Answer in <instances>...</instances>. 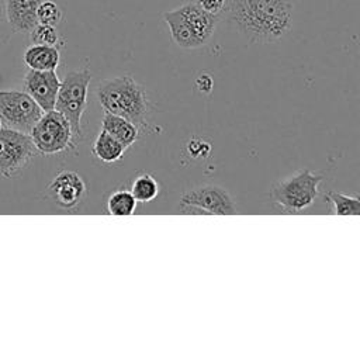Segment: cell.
<instances>
[{
    "mask_svg": "<svg viewBox=\"0 0 360 360\" xmlns=\"http://www.w3.org/2000/svg\"><path fill=\"white\" fill-rule=\"evenodd\" d=\"M13 32L28 34L37 24V8L42 0H3Z\"/></svg>",
    "mask_w": 360,
    "mask_h": 360,
    "instance_id": "obj_12",
    "label": "cell"
},
{
    "mask_svg": "<svg viewBox=\"0 0 360 360\" xmlns=\"http://www.w3.org/2000/svg\"><path fill=\"white\" fill-rule=\"evenodd\" d=\"M187 150H188L190 156H194V159H200V158H205L210 153L211 146L204 139L193 138L187 143Z\"/></svg>",
    "mask_w": 360,
    "mask_h": 360,
    "instance_id": "obj_21",
    "label": "cell"
},
{
    "mask_svg": "<svg viewBox=\"0 0 360 360\" xmlns=\"http://www.w3.org/2000/svg\"><path fill=\"white\" fill-rule=\"evenodd\" d=\"M91 152L98 160L104 163H112L122 158L125 148L108 132L101 129L93 142Z\"/></svg>",
    "mask_w": 360,
    "mask_h": 360,
    "instance_id": "obj_15",
    "label": "cell"
},
{
    "mask_svg": "<svg viewBox=\"0 0 360 360\" xmlns=\"http://www.w3.org/2000/svg\"><path fill=\"white\" fill-rule=\"evenodd\" d=\"M30 134L1 127L0 129V176L13 179L37 156Z\"/></svg>",
    "mask_w": 360,
    "mask_h": 360,
    "instance_id": "obj_8",
    "label": "cell"
},
{
    "mask_svg": "<svg viewBox=\"0 0 360 360\" xmlns=\"http://www.w3.org/2000/svg\"><path fill=\"white\" fill-rule=\"evenodd\" d=\"M22 60L28 69L56 70L60 62V52L58 46L32 44L24 51Z\"/></svg>",
    "mask_w": 360,
    "mask_h": 360,
    "instance_id": "obj_13",
    "label": "cell"
},
{
    "mask_svg": "<svg viewBox=\"0 0 360 360\" xmlns=\"http://www.w3.org/2000/svg\"><path fill=\"white\" fill-rule=\"evenodd\" d=\"M46 190L51 200L63 210L76 208L86 195V184L82 176L72 170L59 172Z\"/></svg>",
    "mask_w": 360,
    "mask_h": 360,
    "instance_id": "obj_10",
    "label": "cell"
},
{
    "mask_svg": "<svg viewBox=\"0 0 360 360\" xmlns=\"http://www.w3.org/2000/svg\"><path fill=\"white\" fill-rule=\"evenodd\" d=\"M225 8L231 25L252 44L276 42L291 30L290 0H229Z\"/></svg>",
    "mask_w": 360,
    "mask_h": 360,
    "instance_id": "obj_1",
    "label": "cell"
},
{
    "mask_svg": "<svg viewBox=\"0 0 360 360\" xmlns=\"http://www.w3.org/2000/svg\"><path fill=\"white\" fill-rule=\"evenodd\" d=\"M62 10L52 0H42L37 8V20L39 24L56 27L62 21Z\"/></svg>",
    "mask_w": 360,
    "mask_h": 360,
    "instance_id": "obj_20",
    "label": "cell"
},
{
    "mask_svg": "<svg viewBox=\"0 0 360 360\" xmlns=\"http://www.w3.org/2000/svg\"><path fill=\"white\" fill-rule=\"evenodd\" d=\"M30 38L32 44H39V45H51V46H58L60 44V35L53 25H46V24H37L30 32Z\"/></svg>",
    "mask_w": 360,
    "mask_h": 360,
    "instance_id": "obj_19",
    "label": "cell"
},
{
    "mask_svg": "<svg viewBox=\"0 0 360 360\" xmlns=\"http://www.w3.org/2000/svg\"><path fill=\"white\" fill-rule=\"evenodd\" d=\"M22 86L24 91H27L44 111L55 108V101L60 86V79L55 70L28 69L24 76Z\"/></svg>",
    "mask_w": 360,
    "mask_h": 360,
    "instance_id": "obj_11",
    "label": "cell"
},
{
    "mask_svg": "<svg viewBox=\"0 0 360 360\" xmlns=\"http://www.w3.org/2000/svg\"><path fill=\"white\" fill-rule=\"evenodd\" d=\"M332 210V214L336 215H359L360 212V200L357 195H347L338 191H329L326 195Z\"/></svg>",
    "mask_w": 360,
    "mask_h": 360,
    "instance_id": "obj_18",
    "label": "cell"
},
{
    "mask_svg": "<svg viewBox=\"0 0 360 360\" xmlns=\"http://www.w3.org/2000/svg\"><path fill=\"white\" fill-rule=\"evenodd\" d=\"M11 34H14V32L7 21V17H6L4 1L0 0V48H3L8 42Z\"/></svg>",
    "mask_w": 360,
    "mask_h": 360,
    "instance_id": "obj_22",
    "label": "cell"
},
{
    "mask_svg": "<svg viewBox=\"0 0 360 360\" xmlns=\"http://www.w3.org/2000/svg\"><path fill=\"white\" fill-rule=\"evenodd\" d=\"M195 3L205 11L217 15H219L226 6V0H197Z\"/></svg>",
    "mask_w": 360,
    "mask_h": 360,
    "instance_id": "obj_23",
    "label": "cell"
},
{
    "mask_svg": "<svg viewBox=\"0 0 360 360\" xmlns=\"http://www.w3.org/2000/svg\"><path fill=\"white\" fill-rule=\"evenodd\" d=\"M180 212L197 215H233L238 210L226 188L217 184H204L187 190L180 197Z\"/></svg>",
    "mask_w": 360,
    "mask_h": 360,
    "instance_id": "obj_7",
    "label": "cell"
},
{
    "mask_svg": "<svg viewBox=\"0 0 360 360\" xmlns=\"http://www.w3.org/2000/svg\"><path fill=\"white\" fill-rule=\"evenodd\" d=\"M101 129L115 138L125 149L134 145L139 138V129L131 121L124 117L104 112L101 120Z\"/></svg>",
    "mask_w": 360,
    "mask_h": 360,
    "instance_id": "obj_14",
    "label": "cell"
},
{
    "mask_svg": "<svg viewBox=\"0 0 360 360\" xmlns=\"http://www.w3.org/2000/svg\"><path fill=\"white\" fill-rule=\"evenodd\" d=\"M136 210V200L127 188L112 191L107 200V211L111 215H132Z\"/></svg>",
    "mask_w": 360,
    "mask_h": 360,
    "instance_id": "obj_17",
    "label": "cell"
},
{
    "mask_svg": "<svg viewBox=\"0 0 360 360\" xmlns=\"http://www.w3.org/2000/svg\"><path fill=\"white\" fill-rule=\"evenodd\" d=\"M173 42L184 49L207 45L214 35L219 15L211 14L197 3H186L162 14Z\"/></svg>",
    "mask_w": 360,
    "mask_h": 360,
    "instance_id": "obj_3",
    "label": "cell"
},
{
    "mask_svg": "<svg viewBox=\"0 0 360 360\" xmlns=\"http://www.w3.org/2000/svg\"><path fill=\"white\" fill-rule=\"evenodd\" d=\"M91 80V72L89 68L70 70L60 80L58 90L55 110L62 112L73 132V141L77 146L82 139V117L87 105V91Z\"/></svg>",
    "mask_w": 360,
    "mask_h": 360,
    "instance_id": "obj_5",
    "label": "cell"
},
{
    "mask_svg": "<svg viewBox=\"0 0 360 360\" xmlns=\"http://www.w3.org/2000/svg\"><path fill=\"white\" fill-rule=\"evenodd\" d=\"M322 180L323 176L314 173L309 169H300L271 187V201L274 207L283 212H302L314 205Z\"/></svg>",
    "mask_w": 360,
    "mask_h": 360,
    "instance_id": "obj_4",
    "label": "cell"
},
{
    "mask_svg": "<svg viewBox=\"0 0 360 360\" xmlns=\"http://www.w3.org/2000/svg\"><path fill=\"white\" fill-rule=\"evenodd\" d=\"M195 84H197V89L201 91V93H210L214 87V80L211 77V75L208 73H201L197 80H195Z\"/></svg>",
    "mask_w": 360,
    "mask_h": 360,
    "instance_id": "obj_24",
    "label": "cell"
},
{
    "mask_svg": "<svg viewBox=\"0 0 360 360\" xmlns=\"http://www.w3.org/2000/svg\"><path fill=\"white\" fill-rule=\"evenodd\" d=\"M129 191L136 202H148L159 194V183L149 173H141L132 180Z\"/></svg>",
    "mask_w": 360,
    "mask_h": 360,
    "instance_id": "obj_16",
    "label": "cell"
},
{
    "mask_svg": "<svg viewBox=\"0 0 360 360\" xmlns=\"http://www.w3.org/2000/svg\"><path fill=\"white\" fill-rule=\"evenodd\" d=\"M0 129H1V121H0Z\"/></svg>",
    "mask_w": 360,
    "mask_h": 360,
    "instance_id": "obj_25",
    "label": "cell"
},
{
    "mask_svg": "<svg viewBox=\"0 0 360 360\" xmlns=\"http://www.w3.org/2000/svg\"><path fill=\"white\" fill-rule=\"evenodd\" d=\"M96 96L104 112L124 117L138 129L146 128V91L131 76L124 75L101 80L96 87Z\"/></svg>",
    "mask_w": 360,
    "mask_h": 360,
    "instance_id": "obj_2",
    "label": "cell"
},
{
    "mask_svg": "<svg viewBox=\"0 0 360 360\" xmlns=\"http://www.w3.org/2000/svg\"><path fill=\"white\" fill-rule=\"evenodd\" d=\"M30 136L38 153L42 155H55L76 148L68 118L55 108L44 111L31 128Z\"/></svg>",
    "mask_w": 360,
    "mask_h": 360,
    "instance_id": "obj_6",
    "label": "cell"
},
{
    "mask_svg": "<svg viewBox=\"0 0 360 360\" xmlns=\"http://www.w3.org/2000/svg\"><path fill=\"white\" fill-rule=\"evenodd\" d=\"M44 110L24 90H0L1 125L30 134Z\"/></svg>",
    "mask_w": 360,
    "mask_h": 360,
    "instance_id": "obj_9",
    "label": "cell"
}]
</instances>
